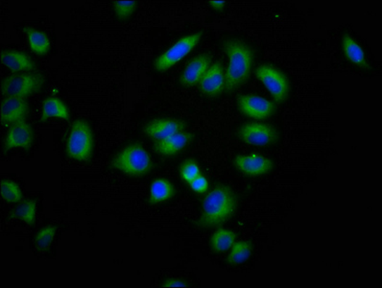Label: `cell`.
Wrapping results in <instances>:
<instances>
[{
    "label": "cell",
    "instance_id": "83f0119b",
    "mask_svg": "<svg viewBox=\"0 0 382 288\" xmlns=\"http://www.w3.org/2000/svg\"><path fill=\"white\" fill-rule=\"evenodd\" d=\"M113 4L115 14L120 18L130 17L136 7L135 0H115Z\"/></svg>",
    "mask_w": 382,
    "mask_h": 288
},
{
    "label": "cell",
    "instance_id": "3957f363",
    "mask_svg": "<svg viewBox=\"0 0 382 288\" xmlns=\"http://www.w3.org/2000/svg\"><path fill=\"white\" fill-rule=\"evenodd\" d=\"M112 166L126 175L142 177L151 170L152 161L146 148L141 144H133L123 148L113 158Z\"/></svg>",
    "mask_w": 382,
    "mask_h": 288
},
{
    "label": "cell",
    "instance_id": "4dcf8cb0",
    "mask_svg": "<svg viewBox=\"0 0 382 288\" xmlns=\"http://www.w3.org/2000/svg\"><path fill=\"white\" fill-rule=\"evenodd\" d=\"M209 4L215 9L221 10L224 7V5H225V1L224 0H210Z\"/></svg>",
    "mask_w": 382,
    "mask_h": 288
},
{
    "label": "cell",
    "instance_id": "4fadbf2b",
    "mask_svg": "<svg viewBox=\"0 0 382 288\" xmlns=\"http://www.w3.org/2000/svg\"><path fill=\"white\" fill-rule=\"evenodd\" d=\"M212 57L209 54H200L194 57L182 73L180 83L184 87L199 84L205 73L212 65Z\"/></svg>",
    "mask_w": 382,
    "mask_h": 288
},
{
    "label": "cell",
    "instance_id": "5bb4252c",
    "mask_svg": "<svg viewBox=\"0 0 382 288\" xmlns=\"http://www.w3.org/2000/svg\"><path fill=\"white\" fill-rule=\"evenodd\" d=\"M186 125L183 121L175 120V118H160L147 124L144 127V132L150 139L162 141L174 134L184 132Z\"/></svg>",
    "mask_w": 382,
    "mask_h": 288
},
{
    "label": "cell",
    "instance_id": "d4e9b609",
    "mask_svg": "<svg viewBox=\"0 0 382 288\" xmlns=\"http://www.w3.org/2000/svg\"><path fill=\"white\" fill-rule=\"evenodd\" d=\"M57 228L55 226H47L39 231L35 237V245L37 249L41 252H46L51 246Z\"/></svg>",
    "mask_w": 382,
    "mask_h": 288
},
{
    "label": "cell",
    "instance_id": "6da1fadb",
    "mask_svg": "<svg viewBox=\"0 0 382 288\" xmlns=\"http://www.w3.org/2000/svg\"><path fill=\"white\" fill-rule=\"evenodd\" d=\"M229 63L225 71V91L234 92L246 83L251 74L254 53L245 42L231 39L224 46Z\"/></svg>",
    "mask_w": 382,
    "mask_h": 288
},
{
    "label": "cell",
    "instance_id": "603a6c76",
    "mask_svg": "<svg viewBox=\"0 0 382 288\" xmlns=\"http://www.w3.org/2000/svg\"><path fill=\"white\" fill-rule=\"evenodd\" d=\"M253 252L251 243L248 242H236L231 248L228 256V263L231 264H241L249 260Z\"/></svg>",
    "mask_w": 382,
    "mask_h": 288
},
{
    "label": "cell",
    "instance_id": "9a60e30c",
    "mask_svg": "<svg viewBox=\"0 0 382 288\" xmlns=\"http://www.w3.org/2000/svg\"><path fill=\"white\" fill-rule=\"evenodd\" d=\"M28 112V104L25 99L6 96L1 103L0 118L5 126H11L18 121L25 120Z\"/></svg>",
    "mask_w": 382,
    "mask_h": 288
},
{
    "label": "cell",
    "instance_id": "8fae6325",
    "mask_svg": "<svg viewBox=\"0 0 382 288\" xmlns=\"http://www.w3.org/2000/svg\"><path fill=\"white\" fill-rule=\"evenodd\" d=\"M199 88L208 96H216L225 91V71L222 63L216 61L212 63L200 82Z\"/></svg>",
    "mask_w": 382,
    "mask_h": 288
},
{
    "label": "cell",
    "instance_id": "484cf974",
    "mask_svg": "<svg viewBox=\"0 0 382 288\" xmlns=\"http://www.w3.org/2000/svg\"><path fill=\"white\" fill-rule=\"evenodd\" d=\"M0 192H1V197L6 202L20 203L23 199L20 187L14 181H10V180H4L1 182V190H0Z\"/></svg>",
    "mask_w": 382,
    "mask_h": 288
},
{
    "label": "cell",
    "instance_id": "7402d4cb",
    "mask_svg": "<svg viewBox=\"0 0 382 288\" xmlns=\"http://www.w3.org/2000/svg\"><path fill=\"white\" fill-rule=\"evenodd\" d=\"M25 32L32 51L39 55L46 54L49 51L50 41L46 33L31 27H26Z\"/></svg>",
    "mask_w": 382,
    "mask_h": 288
},
{
    "label": "cell",
    "instance_id": "52a82bcc",
    "mask_svg": "<svg viewBox=\"0 0 382 288\" xmlns=\"http://www.w3.org/2000/svg\"><path fill=\"white\" fill-rule=\"evenodd\" d=\"M259 79L276 103L286 101L289 92V82L286 76L278 68L270 65H262L255 70Z\"/></svg>",
    "mask_w": 382,
    "mask_h": 288
},
{
    "label": "cell",
    "instance_id": "f1b7e54d",
    "mask_svg": "<svg viewBox=\"0 0 382 288\" xmlns=\"http://www.w3.org/2000/svg\"><path fill=\"white\" fill-rule=\"evenodd\" d=\"M189 184L194 192L199 194L207 192V190L209 189L210 187L209 180L207 179V177L203 175V174H199V175L197 176L196 178L192 180Z\"/></svg>",
    "mask_w": 382,
    "mask_h": 288
},
{
    "label": "cell",
    "instance_id": "7a4b0ae2",
    "mask_svg": "<svg viewBox=\"0 0 382 288\" xmlns=\"http://www.w3.org/2000/svg\"><path fill=\"white\" fill-rule=\"evenodd\" d=\"M237 206L233 190L226 186L215 187L207 194L202 203V215L199 225L219 226L231 218Z\"/></svg>",
    "mask_w": 382,
    "mask_h": 288
},
{
    "label": "cell",
    "instance_id": "e0dca14e",
    "mask_svg": "<svg viewBox=\"0 0 382 288\" xmlns=\"http://www.w3.org/2000/svg\"><path fill=\"white\" fill-rule=\"evenodd\" d=\"M1 62L5 67L14 73L20 71H32L36 68V63L32 58L25 52L18 50H4L1 52Z\"/></svg>",
    "mask_w": 382,
    "mask_h": 288
},
{
    "label": "cell",
    "instance_id": "ac0fdd59",
    "mask_svg": "<svg viewBox=\"0 0 382 288\" xmlns=\"http://www.w3.org/2000/svg\"><path fill=\"white\" fill-rule=\"evenodd\" d=\"M176 194L175 187L170 180L160 178L155 180L150 187L149 203L150 204H160L172 199Z\"/></svg>",
    "mask_w": 382,
    "mask_h": 288
},
{
    "label": "cell",
    "instance_id": "f546056e",
    "mask_svg": "<svg viewBox=\"0 0 382 288\" xmlns=\"http://www.w3.org/2000/svg\"><path fill=\"white\" fill-rule=\"evenodd\" d=\"M163 287H188V284H184V282L180 281V280L170 279L167 280L165 284H163Z\"/></svg>",
    "mask_w": 382,
    "mask_h": 288
},
{
    "label": "cell",
    "instance_id": "8992f818",
    "mask_svg": "<svg viewBox=\"0 0 382 288\" xmlns=\"http://www.w3.org/2000/svg\"><path fill=\"white\" fill-rule=\"evenodd\" d=\"M44 79L41 73L14 74L5 78L1 89L6 96L25 97L39 92L43 87Z\"/></svg>",
    "mask_w": 382,
    "mask_h": 288
},
{
    "label": "cell",
    "instance_id": "5b68a950",
    "mask_svg": "<svg viewBox=\"0 0 382 288\" xmlns=\"http://www.w3.org/2000/svg\"><path fill=\"white\" fill-rule=\"evenodd\" d=\"M202 33L189 34L178 39L173 46L163 51L155 60L154 67L158 71H167L174 65L180 62L184 58L188 56L189 53L196 47L201 39Z\"/></svg>",
    "mask_w": 382,
    "mask_h": 288
},
{
    "label": "cell",
    "instance_id": "ba28073f",
    "mask_svg": "<svg viewBox=\"0 0 382 288\" xmlns=\"http://www.w3.org/2000/svg\"><path fill=\"white\" fill-rule=\"evenodd\" d=\"M239 137L245 144L252 146H270L278 141V132L275 127L262 123H248L239 129Z\"/></svg>",
    "mask_w": 382,
    "mask_h": 288
},
{
    "label": "cell",
    "instance_id": "2e32d148",
    "mask_svg": "<svg viewBox=\"0 0 382 288\" xmlns=\"http://www.w3.org/2000/svg\"><path fill=\"white\" fill-rule=\"evenodd\" d=\"M192 139H193V134L188 133V132H180V133L174 134L167 139L157 142L154 150L158 154L163 156L176 155L184 148L188 147Z\"/></svg>",
    "mask_w": 382,
    "mask_h": 288
},
{
    "label": "cell",
    "instance_id": "4316f807",
    "mask_svg": "<svg viewBox=\"0 0 382 288\" xmlns=\"http://www.w3.org/2000/svg\"><path fill=\"white\" fill-rule=\"evenodd\" d=\"M201 174V168L199 163L194 158H188L182 163L180 168V176L183 181L191 183L192 180Z\"/></svg>",
    "mask_w": 382,
    "mask_h": 288
},
{
    "label": "cell",
    "instance_id": "7c38bea8",
    "mask_svg": "<svg viewBox=\"0 0 382 288\" xmlns=\"http://www.w3.org/2000/svg\"><path fill=\"white\" fill-rule=\"evenodd\" d=\"M33 144L32 127L26 123L25 120L18 121L10 127L9 131L5 137L4 149H14V148H25L28 149Z\"/></svg>",
    "mask_w": 382,
    "mask_h": 288
},
{
    "label": "cell",
    "instance_id": "cb8c5ba5",
    "mask_svg": "<svg viewBox=\"0 0 382 288\" xmlns=\"http://www.w3.org/2000/svg\"><path fill=\"white\" fill-rule=\"evenodd\" d=\"M36 210L37 204L34 200H27L23 202L22 204L18 206L14 211V215L15 218L20 219L28 224V225H33L35 223L36 219Z\"/></svg>",
    "mask_w": 382,
    "mask_h": 288
},
{
    "label": "cell",
    "instance_id": "44dd1931",
    "mask_svg": "<svg viewBox=\"0 0 382 288\" xmlns=\"http://www.w3.org/2000/svg\"><path fill=\"white\" fill-rule=\"evenodd\" d=\"M236 242V234L231 230L218 229L213 232L210 239V246L216 253H223L230 250Z\"/></svg>",
    "mask_w": 382,
    "mask_h": 288
},
{
    "label": "cell",
    "instance_id": "d6986e66",
    "mask_svg": "<svg viewBox=\"0 0 382 288\" xmlns=\"http://www.w3.org/2000/svg\"><path fill=\"white\" fill-rule=\"evenodd\" d=\"M342 49H343L345 56L350 63L360 68H370L366 61L364 51L359 44L348 34H344L342 38Z\"/></svg>",
    "mask_w": 382,
    "mask_h": 288
},
{
    "label": "cell",
    "instance_id": "9c48e42d",
    "mask_svg": "<svg viewBox=\"0 0 382 288\" xmlns=\"http://www.w3.org/2000/svg\"><path fill=\"white\" fill-rule=\"evenodd\" d=\"M237 105L245 116L254 120H267L276 112V106L273 102L257 94L241 95Z\"/></svg>",
    "mask_w": 382,
    "mask_h": 288
},
{
    "label": "cell",
    "instance_id": "ffe728a7",
    "mask_svg": "<svg viewBox=\"0 0 382 288\" xmlns=\"http://www.w3.org/2000/svg\"><path fill=\"white\" fill-rule=\"evenodd\" d=\"M50 118H61V120H70V110L65 103L61 101L56 96H49L43 103L42 110V121H46Z\"/></svg>",
    "mask_w": 382,
    "mask_h": 288
},
{
    "label": "cell",
    "instance_id": "30bf717a",
    "mask_svg": "<svg viewBox=\"0 0 382 288\" xmlns=\"http://www.w3.org/2000/svg\"><path fill=\"white\" fill-rule=\"evenodd\" d=\"M234 165L247 176L259 177L269 173L273 168L272 161L257 154L239 155L234 158Z\"/></svg>",
    "mask_w": 382,
    "mask_h": 288
},
{
    "label": "cell",
    "instance_id": "277c9868",
    "mask_svg": "<svg viewBox=\"0 0 382 288\" xmlns=\"http://www.w3.org/2000/svg\"><path fill=\"white\" fill-rule=\"evenodd\" d=\"M94 134L89 124L83 120H76L68 139V155L80 162H88L94 151Z\"/></svg>",
    "mask_w": 382,
    "mask_h": 288
}]
</instances>
